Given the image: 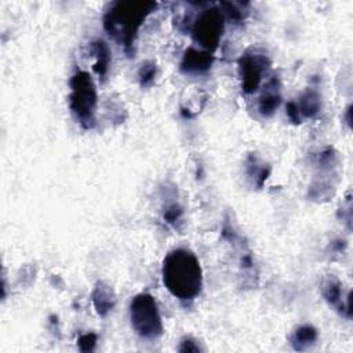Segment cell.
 <instances>
[{"instance_id":"cell-1","label":"cell","mask_w":353,"mask_h":353,"mask_svg":"<svg viewBox=\"0 0 353 353\" xmlns=\"http://www.w3.org/2000/svg\"><path fill=\"white\" fill-rule=\"evenodd\" d=\"M163 283L179 301H193L203 288V270L199 258L186 248L170 251L163 261Z\"/></svg>"},{"instance_id":"cell-2","label":"cell","mask_w":353,"mask_h":353,"mask_svg":"<svg viewBox=\"0 0 353 353\" xmlns=\"http://www.w3.org/2000/svg\"><path fill=\"white\" fill-rule=\"evenodd\" d=\"M156 7L153 1H114L103 14V28L131 57L138 32Z\"/></svg>"},{"instance_id":"cell-3","label":"cell","mask_w":353,"mask_h":353,"mask_svg":"<svg viewBox=\"0 0 353 353\" xmlns=\"http://www.w3.org/2000/svg\"><path fill=\"white\" fill-rule=\"evenodd\" d=\"M69 108L84 130H91L95 125V110L98 94L91 74L85 70H77L69 80Z\"/></svg>"},{"instance_id":"cell-4","label":"cell","mask_w":353,"mask_h":353,"mask_svg":"<svg viewBox=\"0 0 353 353\" xmlns=\"http://www.w3.org/2000/svg\"><path fill=\"white\" fill-rule=\"evenodd\" d=\"M130 321L134 331L145 339H157L164 332L156 299L148 292L135 295L130 303Z\"/></svg>"},{"instance_id":"cell-5","label":"cell","mask_w":353,"mask_h":353,"mask_svg":"<svg viewBox=\"0 0 353 353\" xmlns=\"http://www.w3.org/2000/svg\"><path fill=\"white\" fill-rule=\"evenodd\" d=\"M225 30V15L218 7L203 10L192 23V37L203 50L214 52Z\"/></svg>"},{"instance_id":"cell-6","label":"cell","mask_w":353,"mask_h":353,"mask_svg":"<svg viewBox=\"0 0 353 353\" xmlns=\"http://www.w3.org/2000/svg\"><path fill=\"white\" fill-rule=\"evenodd\" d=\"M270 66L266 54L258 50H247L239 58V76L241 80V90L245 94H254L261 87L263 74Z\"/></svg>"},{"instance_id":"cell-7","label":"cell","mask_w":353,"mask_h":353,"mask_svg":"<svg viewBox=\"0 0 353 353\" xmlns=\"http://www.w3.org/2000/svg\"><path fill=\"white\" fill-rule=\"evenodd\" d=\"M214 55L210 51L189 47L182 57L179 69L185 74H203L211 69Z\"/></svg>"},{"instance_id":"cell-8","label":"cell","mask_w":353,"mask_h":353,"mask_svg":"<svg viewBox=\"0 0 353 353\" xmlns=\"http://www.w3.org/2000/svg\"><path fill=\"white\" fill-rule=\"evenodd\" d=\"M281 95H280V83L279 79L272 77L263 87V92L258 101V110L263 117H270L274 114L277 108L280 106Z\"/></svg>"},{"instance_id":"cell-9","label":"cell","mask_w":353,"mask_h":353,"mask_svg":"<svg viewBox=\"0 0 353 353\" xmlns=\"http://www.w3.org/2000/svg\"><path fill=\"white\" fill-rule=\"evenodd\" d=\"M91 299H92V306L95 312L101 317L108 316L114 309L116 301H117L113 288L103 281H98L95 284L91 294Z\"/></svg>"},{"instance_id":"cell-10","label":"cell","mask_w":353,"mask_h":353,"mask_svg":"<svg viewBox=\"0 0 353 353\" xmlns=\"http://www.w3.org/2000/svg\"><path fill=\"white\" fill-rule=\"evenodd\" d=\"M90 52L95 58L92 69L97 73V76L101 80H103L109 72V66L112 62V51L106 41H103L102 39H97L90 44Z\"/></svg>"},{"instance_id":"cell-11","label":"cell","mask_w":353,"mask_h":353,"mask_svg":"<svg viewBox=\"0 0 353 353\" xmlns=\"http://www.w3.org/2000/svg\"><path fill=\"white\" fill-rule=\"evenodd\" d=\"M323 296L324 299L338 307L341 312H346V316L350 317L352 316V309H350V295L345 299L343 302V294H342V285L339 283V280H336L335 277H331L328 280H325L324 285H323Z\"/></svg>"},{"instance_id":"cell-12","label":"cell","mask_w":353,"mask_h":353,"mask_svg":"<svg viewBox=\"0 0 353 353\" xmlns=\"http://www.w3.org/2000/svg\"><path fill=\"white\" fill-rule=\"evenodd\" d=\"M317 338L319 332L312 324H302L290 335V343L294 350L303 352L312 347L316 343Z\"/></svg>"},{"instance_id":"cell-13","label":"cell","mask_w":353,"mask_h":353,"mask_svg":"<svg viewBox=\"0 0 353 353\" xmlns=\"http://www.w3.org/2000/svg\"><path fill=\"white\" fill-rule=\"evenodd\" d=\"M296 105H298V109H299V113L302 117L313 119L321 110L320 92L314 88H306L302 92V95L299 97Z\"/></svg>"},{"instance_id":"cell-14","label":"cell","mask_w":353,"mask_h":353,"mask_svg":"<svg viewBox=\"0 0 353 353\" xmlns=\"http://www.w3.org/2000/svg\"><path fill=\"white\" fill-rule=\"evenodd\" d=\"M157 76V65L153 61H146L138 69V80L141 87H150Z\"/></svg>"},{"instance_id":"cell-15","label":"cell","mask_w":353,"mask_h":353,"mask_svg":"<svg viewBox=\"0 0 353 353\" xmlns=\"http://www.w3.org/2000/svg\"><path fill=\"white\" fill-rule=\"evenodd\" d=\"M183 216V210L179 204L176 203H172V204H168L163 212V218L167 223L172 225V226H176L178 222H181Z\"/></svg>"},{"instance_id":"cell-16","label":"cell","mask_w":353,"mask_h":353,"mask_svg":"<svg viewBox=\"0 0 353 353\" xmlns=\"http://www.w3.org/2000/svg\"><path fill=\"white\" fill-rule=\"evenodd\" d=\"M98 342V336L94 332H87L79 336L77 339V346L80 349V352H92L97 346Z\"/></svg>"},{"instance_id":"cell-17","label":"cell","mask_w":353,"mask_h":353,"mask_svg":"<svg viewBox=\"0 0 353 353\" xmlns=\"http://www.w3.org/2000/svg\"><path fill=\"white\" fill-rule=\"evenodd\" d=\"M221 11L223 12V15H228V17H229L232 21H234V22H240L241 19H244L243 11H241L234 3L222 1V3H221Z\"/></svg>"},{"instance_id":"cell-18","label":"cell","mask_w":353,"mask_h":353,"mask_svg":"<svg viewBox=\"0 0 353 353\" xmlns=\"http://www.w3.org/2000/svg\"><path fill=\"white\" fill-rule=\"evenodd\" d=\"M285 112H287V116L288 119L294 123V124H299L302 121V116L299 113V109H298V105L295 101H290L287 102L285 105Z\"/></svg>"},{"instance_id":"cell-19","label":"cell","mask_w":353,"mask_h":353,"mask_svg":"<svg viewBox=\"0 0 353 353\" xmlns=\"http://www.w3.org/2000/svg\"><path fill=\"white\" fill-rule=\"evenodd\" d=\"M178 350H179V352H194V353H197V352H200L201 349H200V346L197 345V342H196L194 339H192V338H183V339L181 341V345H179Z\"/></svg>"},{"instance_id":"cell-20","label":"cell","mask_w":353,"mask_h":353,"mask_svg":"<svg viewBox=\"0 0 353 353\" xmlns=\"http://www.w3.org/2000/svg\"><path fill=\"white\" fill-rule=\"evenodd\" d=\"M270 167L269 165H263V167H261L259 170H258V172H256V175H255V183H256V186L258 188H261L265 182H266V179L269 178V175H270Z\"/></svg>"},{"instance_id":"cell-21","label":"cell","mask_w":353,"mask_h":353,"mask_svg":"<svg viewBox=\"0 0 353 353\" xmlns=\"http://www.w3.org/2000/svg\"><path fill=\"white\" fill-rule=\"evenodd\" d=\"M323 185H325V186H327V189H330V188H331V186H332V185H331V183H330V182H325V181H323V182H321V185H320V183H319V185H317V188H320V186H323ZM310 189H316V188H312V186H310ZM323 189H325V188H321V192H320V196H321V194H323Z\"/></svg>"},{"instance_id":"cell-22","label":"cell","mask_w":353,"mask_h":353,"mask_svg":"<svg viewBox=\"0 0 353 353\" xmlns=\"http://www.w3.org/2000/svg\"><path fill=\"white\" fill-rule=\"evenodd\" d=\"M346 120H347V124L350 125V106L346 109Z\"/></svg>"}]
</instances>
